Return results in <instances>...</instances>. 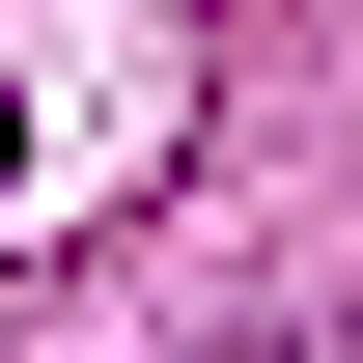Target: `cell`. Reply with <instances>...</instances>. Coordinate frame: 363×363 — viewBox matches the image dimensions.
I'll return each mask as SVG.
<instances>
[{
  "label": "cell",
  "instance_id": "obj_1",
  "mask_svg": "<svg viewBox=\"0 0 363 363\" xmlns=\"http://www.w3.org/2000/svg\"><path fill=\"white\" fill-rule=\"evenodd\" d=\"M0 168H28V112H0Z\"/></svg>",
  "mask_w": 363,
  "mask_h": 363
}]
</instances>
